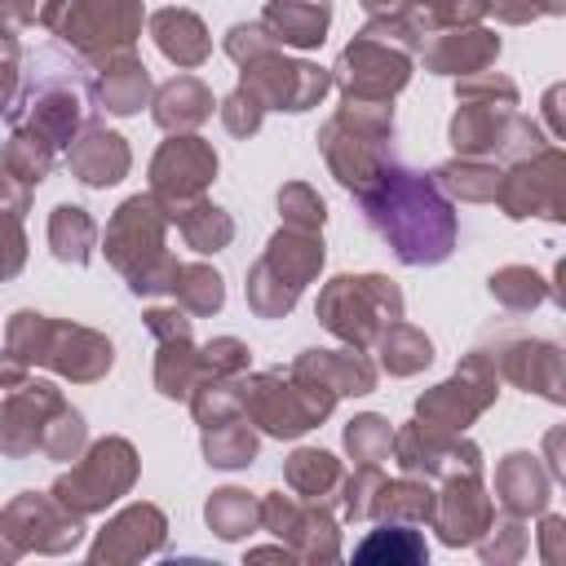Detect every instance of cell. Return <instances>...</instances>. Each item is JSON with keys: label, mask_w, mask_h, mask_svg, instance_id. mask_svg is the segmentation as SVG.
<instances>
[{"label": "cell", "mask_w": 566, "mask_h": 566, "mask_svg": "<svg viewBox=\"0 0 566 566\" xmlns=\"http://www.w3.org/2000/svg\"><path fill=\"white\" fill-rule=\"evenodd\" d=\"M363 212L380 230V239L407 265H433L455 248V217L451 203L424 172H407L385 164L363 190Z\"/></svg>", "instance_id": "obj_1"}, {"label": "cell", "mask_w": 566, "mask_h": 566, "mask_svg": "<svg viewBox=\"0 0 566 566\" xmlns=\"http://www.w3.org/2000/svg\"><path fill=\"white\" fill-rule=\"evenodd\" d=\"M9 345L18 358H35L49 363L57 371H66L71 380H97L111 367V340L88 332V327H71V323H49L44 314H13L9 323Z\"/></svg>", "instance_id": "obj_2"}, {"label": "cell", "mask_w": 566, "mask_h": 566, "mask_svg": "<svg viewBox=\"0 0 566 566\" xmlns=\"http://www.w3.org/2000/svg\"><path fill=\"white\" fill-rule=\"evenodd\" d=\"M164 239V212L150 199H128L111 230H106V256L128 274L133 292H164L177 283V265L159 252Z\"/></svg>", "instance_id": "obj_3"}, {"label": "cell", "mask_w": 566, "mask_h": 566, "mask_svg": "<svg viewBox=\"0 0 566 566\" xmlns=\"http://www.w3.org/2000/svg\"><path fill=\"white\" fill-rule=\"evenodd\" d=\"M402 314V296H398V287L389 283V279H380V274H367V279H336L323 296H318V318L336 332V336H345V340H354V345H367L376 332H380V323L389 318H398Z\"/></svg>", "instance_id": "obj_4"}, {"label": "cell", "mask_w": 566, "mask_h": 566, "mask_svg": "<svg viewBox=\"0 0 566 566\" xmlns=\"http://www.w3.org/2000/svg\"><path fill=\"white\" fill-rule=\"evenodd\" d=\"M49 27L84 53H111L133 44L142 27V4L137 0H57L49 13Z\"/></svg>", "instance_id": "obj_5"}, {"label": "cell", "mask_w": 566, "mask_h": 566, "mask_svg": "<svg viewBox=\"0 0 566 566\" xmlns=\"http://www.w3.org/2000/svg\"><path fill=\"white\" fill-rule=\"evenodd\" d=\"M243 88L261 102V106H279V111H305L327 93V75L310 62H279L270 53L243 62Z\"/></svg>", "instance_id": "obj_6"}, {"label": "cell", "mask_w": 566, "mask_h": 566, "mask_svg": "<svg viewBox=\"0 0 566 566\" xmlns=\"http://www.w3.org/2000/svg\"><path fill=\"white\" fill-rule=\"evenodd\" d=\"M407 75H411L407 57L371 35H358L340 57V88L349 97H389L407 84Z\"/></svg>", "instance_id": "obj_7"}, {"label": "cell", "mask_w": 566, "mask_h": 566, "mask_svg": "<svg viewBox=\"0 0 566 566\" xmlns=\"http://www.w3.org/2000/svg\"><path fill=\"white\" fill-rule=\"evenodd\" d=\"M212 172H217V155L199 137H172V142H164V150L150 164L155 190L164 199H190V195H199Z\"/></svg>", "instance_id": "obj_8"}, {"label": "cell", "mask_w": 566, "mask_h": 566, "mask_svg": "<svg viewBox=\"0 0 566 566\" xmlns=\"http://www.w3.org/2000/svg\"><path fill=\"white\" fill-rule=\"evenodd\" d=\"M495 190H500L509 217H531V212L562 217V159L548 150V155H539V164H522Z\"/></svg>", "instance_id": "obj_9"}, {"label": "cell", "mask_w": 566, "mask_h": 566, "mask_svg": "<svg viewBox=\"0 0 566 566\" xmlns=\"http://www.w3.org/2000/svg\"><path fill=\"white\" fill-rule=\"evenodd\" d=\"M265 274H274L283 287H292V292H301L314 274H318V265H323V243L310 234V230H283V234H274V243H270V252H265V261H256Z\"/></svg>", "instance_id": "obj_10"}, {"label": "cell", "mask_w": 566, "mask_h": 566, "mask_svg": "<svg viewBox=\"0 0 566 566\" xmlns=\"http://www.w3.org/2000/svg\"><path fill=\"white\" fill-rule=\"evenodd\" d=\"M71 168L88 186H111V181H119L128 172V146H124V137H115L106 128H88L71 146Z\"/></svg>", "instance_id": "obj_11"}, {"label": "cell", "mask_w": 566, "mask_h": 566, "mask_svg": "<svg viewBox=\"0 0 566 566\" xmlns=\"http://www.w3.org/2000/svg\"><path fill=\"white\" fill-rule=\"evenodd\" d=\"M62 407V398L49 385H31L27 394H18L13 402L0 407V447L4 451H27L40 438V416Z\"/></svg>", "instance_id": "obj_12"}, {"label": "cell", "mask_w": 566, "mask_h": 566, "mask_svg": "<svg viewBox=\"0 0 566 566\" xmlns=\"http://www.w3.org/2000/svg\"><path fill=\"white\" fill-rule=\"evenodd\" d=\"M296 376L318 380V385L332 389V394H367L371 380H376L371 367H367V358H358V354H327V349L301 354Z\"/></svg>", "instance_id": "obj_13"}, {"label": "cell", "mask_w": 566, "mask_h": 566, "mask_svg": "<svg viewBox=\"0 0 566 566\" xmlns=\"http://www.w3.org/2000/svg\"><path fill=\"white\" fill-rule=\"evenodd\" d=\"M265 31L270 40H283V44H318L323 31H327V4L323 0H270L265 9Z\"/></svg>", "instance_id": "obj_14"}, {"label": "cell", "mask_w": 566, "mask_h": 566, "mask_svg": "<svg viewBox=\"0 0 566 566\" xmlns=\"http://www.w3.org/2000/svg\"><path fill=\"white\" fill-rule=\"evenodd\" d=\"M150 31H155L159 49H164L177 66H195V62L208 57V31H203V22H199L195 13H186V9H164V13H155V18H150Z\"/></svg>", "instance_id": "obj_15"}, {"label": "cell", "mask_w": 566, "mask_h": 566, "mask_svg": "<svg viewBox=\"0 0 566 566\" xmlns=\"http://www.w3.org/2000/svg\"><path fill=\"white\" fill-rule=\"evenodd\" d=\"M473 376H478V358L469 363ZM491 376H478V380H451V385H438L429 398H420V411L433 416V420H451V424H464L469 416H478L486 402H491Z\"/></svg>", "instance_id": "obj_16"}, {"label": "cell", "mask_w": 566, "mask_h": 566, "mask_svg": "<svg viewBox=\"0 0 566 566\" xmlns=\"http://www.w3.org/2000/svg\"><path fill=\"white\" fill-rule=\"evenodd\" d=\"M500 53V40L491 35V31H455V35H442L429 53H424V62L433 66V71H478V66H486L491 57Z\"/></svg>", "instance_id": "obj_17"}, {"label": "cell", "mask_w": 566, "mask_h": 566, "mask_svg": "<svg viewBox=\"0 0 566 566\" xmlns=\"http://www.w3.org/2000/svg\"><path fill=\"white\" fill-rule=\"evenodd\" d=\"M208 111H212V93L199 80H172L159 88V102H155V119L164 128H195L208 119Z\"/></svg>", "instance_id": "obj_18"}, {"label": "cell", "mask_w": 566, "mask_h": 566, "mask_svg": "<svg viewBox=\"0 0 566 566\" xmlns=\"http://www.w3.org/2000/svg\"><path fill=\"white\" fill-rule=\"evenodd\" d=\"M146 88H150V80H146V66L137 57L106 62V75H102V102H106V111L133 115L146 102Z\"/></svg>", "instance_id": "obj_19"}, {"label": "cell", "mask_w": 566, "mask_h": 566, "mask_svg": "<svg viewBox=\"0 0 566 566\" xmlns=\"http://www.w3.org/2000/svg\"><path fill=\"white\" fill-rule=\"evenodd\" d=\"M49 243L57 252V261H75L84 265L88 261V248H93V221L84 208H57L53 221H49Z\"/></svg>", "instance_id": "obj_20"}, {"label": "cell", "mask_w": 566, "mask_h": 566, "mask_svg": "<svg viewBox=\"0 0 566 566\" xmlns=\"http://www.w3.org/2000/svg\"><path fill=\"white\" fill-rule=\"evenodd\" d=\"M181 234H186V243L190 248H199V252H217V248H226L230 243V234H234V226H230V217L221 212V208H212V203H195V208H181Z\"/></svg>", "instance_id": "obj_21"}, {"label": "cell", "mask_w": 566, "mask_h": 566, "mask_svg": "<svg viewBox=\"0 0 566 566\" xmlns=\"http://www.w3.org/2000/svg\"><path fill=\"white\" fill-rule=\"evenodd\" d=\"M4 164H9V172L18 177V181H40L44 172H49V164H53V142H44L35 128H22V133H13V142L4 146Z\"/></svg>", "instance_id": "obj_22"}, {"label": "cell", "mask_w": 566, "mask_h": 566, "mask_svg": "<svg viewBox=\"0 0 566 566\" xmlns=\"http://www.w3.org/2000/svg\"><path fill=\"white\" fill-rule=\"evenodd\" d=\"M380 354H385V367L394 376H411V371H420L433 358L429 340L416 327H402V323H389V332L380 336Z\"/></svg>", "instance_id": "obj_23"}, {"label": "cell", "mask_w": 566, "mask_h": 566, "mask_svg": "<svg viewBox=\"0 0 566 566\" xmlns=\"http://www.w3.org/2000/svg\"><path fill=\"white\" fill-rule=\"evenodd\" d=\"M177 279H181V283H172V287H177V296H181L195 314H212V310L221 305V279H217V270H208V265H186V270H177Z\"/></svg>", "instance_id": "obj_24"}, {"label": "cell", "mask_w": 566, "mask_h": 566, "mask_svg": "<svg viewBox=\"0 0 566 566\" xmlns=\"http://www.w3.org/2000/svg\"><path fill=\"white\" fill-rule=\"evenodd\" d=\"M491 292H495L504 305H513V310H526V305H535V301L544 296L539 279H535L531 270H522V265H509V270H500V274L491 279Z\"/></svg>", "instance_id": "obj_25"}, {"label": "cell", "mask_w": 566, "mask_h": 566, "mask_svg": "<svg viewBox=\"0 0 566 566\" xmlns=\"http://www.w3.org/2000/svg\"><path fill=\"white\" fill-rule=\"evenodd\" d=\"M438 177H442L455 195H464V199H491L495 186H500L495 172H491V168H478V164H442Z\"/></svg>", "instance_id": "obj_26"}, {"label": "cell", "mask_w": 566, "mask_h": 566, "mask_svg": "<svg viewBox=\"0 0 566 566\" xmlns=\"http://www.w3.org/2000/svg\"><path fill=\"white\" fill-rule=\"evenodd\" d=\"M279 208H283V217H287L296 230L323 226V199H318L310 186H287V190L279 195Z\"/></svg>", "instance_id": "obj_27"}, {"label": "cell", "mask_w": 566, "mask_h": 566, "mask_svg": "<svg viewBox=\"0 0 566 566\" xmlns=\"http://www.w3.org/2000/svg\"><path fill=\"white\" fill-rule=\"evenodd\" d=\"M252 433L248 429H230V424H221V429H212L208 433V455H212V464H243L248 455H252Z\"/></svg>", "instance_id": "obj_28"}, {"label": "cell", "mask_w": 566, "mask_h": 566, "mask_svg": "<svg viewBox=\"0 0 566 566\" xmlns=\"http://www.w3.org/2000/svg\"><path fill=\"white\" fill-rule=\"evenodd\" d=\"M349 447H354V455H363V460H376L385 447H389V424L380 420V416H363V420H354L349 424Z\"/></svg>", "instance_id": "obj_29"}, {"label": "cell", "mask_w": 566, "mask_h": 566, "mask_svg": "<svg viewBox=\"0 0 566 566\" xmlns=\"http://www.w3.org/2000/svg\"><path fill=\"white\" fill-rule=\"evenodd\" d=\"M221 119H226V128L239 133V137H243V133H256V124H261V102H256L248 88H239V93L226 97Z\"/></svg>", "instance_id": "obj_30"}, {"label": "cell", "mask_w": 566, "mask_h": 566, "mask_svg": "<svg viewBox=\"0 0 566 566\" xmlns=\"http://www.w3.org/2000/svg\"><path fill=\"white\" fill-rule=\"evenodd\" d=\"M22 256H27V243H22L18 217L13 212H0V279L18 274L22 270Z\"/></svg>", "instance_id": "obj_31"}, {"label": "cell", "mask_w": 566, "mask_h": 566, "mask_svg": "<svg viewBox=\"0 0 566 566\" xmlns=\"http://www.w3.org/2000/svg\"><path fill=\"white\" fill-rule=\"evenodd\" d=\"M203 363H208L212 371H226V376H230V371H239V367L248 363V349L226 336V340H212V345L203 349Z\"/></svg>", "instance_id": "obj_32"}, {"label": "cell", "mask_w": 566, "mask_h": 566, "mask_svg": "<svg viewBox=\"0 0 566 566\" xmlns=\"http://www.w3.org/2000/svg\"><path fill=\"white\" fill-rule=\"evenodd\" d=\"M420 9L429 18H438V22H464V18H473L482 9V0H420Z\"/></svg>", "instance_id": "obj_33"}, {"label": "cell", "mask_w": 566, "mask_h": 566, "mask_svg": "<svg viewBox=\"0 0 566 566\" xmlns=\"http://www.w3.org/2000/svg\"><path fill=\"white\" fill-rule=\"evenodd\" d=\"M146 323H150V332L164 336V340H181V336H190V323H186L181 314H172V310H150Z\"/></svg>", "instance_id": "obj_34"}, {"label": "cell", "mask_w": 566, "mask_h": 566, "mask_svg": "<svg viewBox=\"0 0 566 566\" xmlns=\"http://www.w3.org/2000/svg\"><path fill=\"white\" fill-rule=\"evenodd\" d=\"M486 9H495L504 22H526V18H535L539 9H548L544 0H482Z\"/></svg>", "instance_id": "obj_35"}, {"label": "cell", "mask_w": 566, "mask_h": 566, "mask_svg": "<svg viewBox=\"0 0 566 566\" xmlns=\"http://www.w3.org/2000/svg\"><path fill=\"white\" fill-rule=\"evenodd\" d=\"M18 380H22V363L0 358V385H18Z\"/></svg>", "instance_id": "obj_36"}, {"label": "cell", "mask_w": 566, "mask_h": 566, "mask_svg": "<svg viewBox=\"0 0 566 566\" xmlns=\"http://www.w3.org/2000/svg\"><path fill=\"white\" fill-rule=\"evenodd\" d=\"M9 93H13V71H9V62H0V106L9 102Z\"/></svg>", "instance_id": "obj_37"}, {"label": "cell", "mask_w": 566, "mask_h": 566, "mask_svg": "<svg viewBox=\"0 0 566 566\" xmlns=\"http://www.w3.org/2000/svg\"><path fill=\"white\" fill-rule=\"evenodd\" d=\"M363 4H367L371 13H385V9H389V4H398V0H363Z\"/></svg>", "instance_id": "obj_38"}]
</instances>
